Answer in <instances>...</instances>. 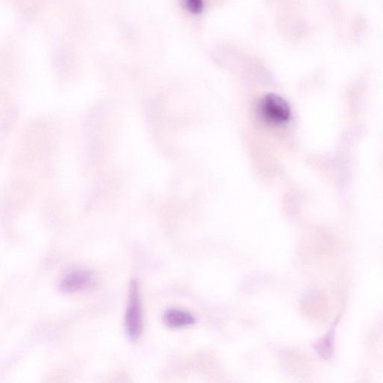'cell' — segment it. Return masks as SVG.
<instances>
[{"mask_svg": "<svg viewBox=\"0 0 383 383\" xmlns=\"http://www.w3.org/2000/svg\"><path fill=\"white\" fill-rule=\"evenodd\" d=\"M183 8L194 15H199L205 8L203 0H180Z\"/></svg>", "mask_w": 383, "mask_h": 383, "instance_id": "5", "label": "cell"}, {"mask_svg": "<svg viewBox=\"0 0 383 383\" xmlns=\"http://www.w3.org/2000/svg\"><path fill=\"white\" fill-rule=\"evenodd\" d=\"M332 333H329L325 339L319 342L315 349L317 352L323 358H328L331 354V349H332Z\"/></svg>", "mask_w": 383, "mask_h": 383, "instance_id": "6", "label": "cell"}, {"mask_svg": "<svg viewBox=\"0 0 383 383\" xmlns=\"http://www.w3.org/2000/svg\"><path fill=\"white\" fill-rule=\"evenodd\" d=\"M163 321L165 325L170 329H181L194 325L196 318L187 310L170 308L164 313Z\"/></svg>", "mask_w": 383, "mask_h": 383, "instance_id": "4", "label": "cell"}, {"mask_svg": "<svg viewBox=\"0 0 383 383\" xmlns=\"http://www.w3.org/2000/svg\"><path fill=\"white\" fill-rule=\"evenodd\" d=\"M259 113L265 121L274 126H281L289 123L291 111L289 103L275 94H269L262 99Z\"/></svg>", "mask_w": 383, "mask_h": 383, "instance_id": "2", "label": "cell"}, {"mask_svg": "<svg viewBox=\"0 0 383 383\" xmlns=\"http://www.w3.org/2000/svg\"><path fill=\"white\" fill-rule=\"evenodd\" d=\"M94 282L93 273L87 270H74L65 275L59 284L64 293L74 294L89 287Z\"/></svg>", "mask_w": 383, "mask_h": 383, "instance_id": "3", "label": "cell"}, {"mask_svg": "<svg viewBox=\"0 0 383 383\" xmlns=\"http://www.w3.org/2000/svg\"><path fill=\"white\" fill-rule=\"evenodd\" d=\"M125 328L132 341L138 340L143 329V315L139 283H130L129 299L125 316Z\"/></svg>", "mask_w": 383, "mask_h": 383, "instance_id": "1", "label": "cell"}]
</instances>
